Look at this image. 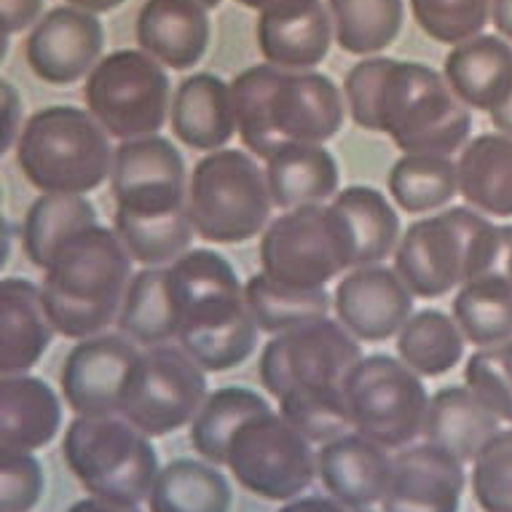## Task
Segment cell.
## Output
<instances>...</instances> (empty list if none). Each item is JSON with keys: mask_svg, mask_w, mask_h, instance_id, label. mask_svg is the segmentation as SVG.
Wrapping results in <instances>:
<instances>
[{"mask_svg": "<svg viewBox=\"0 0 512 512\" xmlns=\"http://www.w3.org/2000/svg\"><path fill=\"white\" fill-rule=\"evenodd\" d=\"M17 167L41 194H92L110 180V135L76 105H46L25 121L17 140Z\"/></svg>", "mask_w": 512, "mask_h": 512, "instance_id": "cell-6", "label": "cell"}, {"mask_svg": "<svg viewBox=\"0 0 512 512\" xmlns=\"http://www.w3.org/2000/svg\"><path fill=\"white\" fill-rule=\"evenodd\" d=\"M451 317L467 344L486 349L512 338V279L507 274H483L459 287Z\"/></svg>", "mask_w": 512, "mask_h": 512, "instance_id": "cell-35", "label": "cell"}, {"mask_svg": "<svg viewBox=\"0 0 512 512\" xmlns=\"http://www.w3.org/2000/svg\"><path fill=\"white\" fill-rule=\"evenodd\" d=\"M467 338L454 317L440 309L416 311L397 333L400 360L421 378L445 376L464 360Z\"/></svg>", "mask_w": 512, "mask_h": 512, "instance_id": "cell-37", "label": "cell"}, {"mask_svg": "<svg viewBox=\"0 0 512 512\" xmlns=\"http://www.w3.org/2000/svg\"><path fill=\"white\" fill-rule=\"evenodd\" d=\"M352 432L397 451L424 432L429 395L424 378L389 354L362 357L344 384Z\"/></svg>", "mask_w": 512, "mask_h": 512, "instance_id": "cell-12", "label": "cell"}, {"mask_svg": "<svg viewBox=\"0 0 512 512\" xmlns=\"http://www.w3.org/2000/svg\"><path fill=\"white\" fill-rule=\"evenodd\" d=\"M110 191L116 199L113 226H143L188 215L185 161L161 135L118 143Z\"/></svg>", "mask_w": 512, "mask_h": 512, "instance_id": "cell-14", "label": "cell"}, {"mask_svg": "<svg viewBox=\"0 0 512 512\" xmlns=\"http://www.w3.org/2000/svg\"><path fill=\"white\" fill-rule=\"evenodd\" d=\"M266 183L274 207L287 212L333 202L341 172L325 145L290 143L266 159Z\"/></svg>", "mask_w": 512, "mask_h": 512, "instance_id": "cell-27", "label": "cell"}, {"mask_svg": "<svg viewBox=\"0 0 512 512\" xmlns=\"http://www.w3.org/2000/svg\"><path fill=\"white\" fill-rule=\"evenodd\" d=\"M472 496L483 512H512V427L499 429L472 459Z\"/></svg>", "mask_w": 512, "mask_h": 512, "instance_id": "cell-41", "label": "cell"}, {"mask_svg": "<svg viewBox=\"0 0 512 512\" xmlns=\"http://www.w3.org/2000/svg\"><path fill=\"white\" fill-rule=\"evenodd\" d=\"M443 76L467 108L491 116L512 94V43L502 35H475L448 51Z\"/></svg>", "mask_w": 512, "mask_h": 512, "instance_id": "cell-25", "label": "cell"}, {"mask_svg": "<svg viewBox=\"0 0 512 512\" xmlns=\"http://www.w3.org/2000/svg\"><path fill=\"white\" fill-rule=\"evenodd\" d=\"M274 210L266 169L255 156L220 148L196 161L188 177V218L212 244H244L266 231Z\"/></svg>", "mask_w": 512, "mask_h": 512, "instance_id": "cell-8", "label": "cell"}, {"mask_svg": "<svg viewBox=\"0 0 512 512\" xmlns=\"http://www.w3.org/2000/svg\"><path fill=\"white\" fill-rule=\"evenodd\" d=\"M105 49V27L97 14L59 6L43 14L25 41V59L35 78L51 86H70L89 78Z\"/></svg>", "mask_w": 512, "mask_h": 512, "instance_id": "cell-17", "label": "cell"}, {"mask_svg": "<svg viewBox=\"0 0 512 512\" xmlns=\"http://www.w3.org/2000/svg\"><path fill=\"white\" fill-rule=\"evenodd\" d=\"M317 475L330 496L349 507H373L384 499L392 478V456L384 445L357 432L319 445Z\"/></svg>", "mask_w": 512, "mask_h": 512, "instance_id": "cell-21", "label": "cell"}, {"mask_svg": "<svg viewBox=\"0 0 512 512\" xmlns=\"http://www.w3.org/2000/svg\"><path fill=\"white\" fill-rule=\"evenodd\" d=\"M491 124H494L502 135L512 137V94L507 97V102H504L502 108H496L494 113H491Z\"/></svg>", "mask_w": 512, "mask_h": 512, "instance_id": "cell-49", "label": "cell"}, {"mask_svg": "<svg viewBox=\"0 0 512 512\" xmlns=\"http://www.w3.org/2000/svg\"><path fill=\"white\" fill-rule=\"evenodd\" d=\"M43 0H3L0 9V22H3V38H11L14 33H22L27 27H35L41 22Z\"/></svg>", "mask_w": 512, "mask_h": 512, "instance_id": "cell-44", "label": "cell"}, {"mask_svg": "<svg viewBox=\"0 0 512 512\" xmlns=\"http://www.w3.org/2000/svg\"><path fill=\"white\" fill-rule=\"evenodd\" d=\"M239 6H244V9H252V11H266L271 9V6H277V3H285V0H236Z\"/></svg>", "mask_w": 512, "mask_h": 512, "instance_id": "cell-51", "label": "cell"}, {"mask_svg": "<svg viewBox=\"0 0 512 512\" xmlns=\"http://www.w3.org/2000/svg\"><path fill=\"white\" fill-rule=\"evenodd\" d=\"M231 507V483L204 459H175L161 467L148 496V512H231Z\"/></svg>", "mask_w": 512, "mask_h": 512, "instance_id": "cell-31", "label": "cell"}, {"mask_svg": "<svg viewBox=\"0 0 512 512\" xmlns=\"http://www.w3.org/2000/svg\"><path fill=\"white\" fill-rule=\"evenodd\" d=\"M491 22L496 33L512 43V0H491Z\"/></svg>", "mask_w": 512, "mask_h": 512, "instance_id": "cell-47", "label": "cell"}, {"mask_svg": "<svg viewBox=\"0 0 512 512\" xmlns=\"http://www.w3.org/2000/svg\"><path fill=\"white\" fill-rule=\"evenodd\" d=\"M244 298H247L255 325L269 336H282L290 330L306 328L319 319H328L333 309V298L325 287L301 290V287L282 285L263 271L247 279Z\"/></svg>", "mask_w": 512, "mask_h": 512, "instance_id": "cell-34", "label": "cell"}, {"mask_svg": "<svg viewBox=\"0 0 512 512\" xmlns=\"http://www.w3.org/2000/svg\"><path fill=\"white\" fill-rule=\"evenodd\" d=\"M277 512H373L370 507H349V504L338 502L336 496L330 494H309L290 499L285 507Z\"/></svg>", "mask_w": 512, "mask_h": 512, "instance_id": "cell-46", "label": "cell"}, {"mask_svg": "<svg viewBox=\"0 0 512 512\" xmlns=\"http://www.w3.org/2000/svg\"><path fill=\"white\" fill-rule=\"evenodd\" d=\"M464 381L499 421L512 424V338L472 352L464 365Z\"/></svg>", "mask_w": 512, "mask_h": 512, "instance_id": "cell-42", "label": "cell"}, {"mask_svg": "<svg viewBox=\"0 0 512 512\" xmlns=\"http://www.w3.org/2000/svg\"><path fill=\"white\" fill-rule=\"evenodd\" d=\"M413 298L395 266L384 263L352 269L333 293L336 319L360 344L395 338L413 317Z\"/></svg>", "mask_w": 512, "mask_h": 512, "instance_id": "cell-18", "label": "cell"}, {"mask_svg": "<svg viewBox=\"0 0 512 512\" xmlns=\"http://www.w3.org/2000/svg\"><path fill=\"white\" fill-rule=\"evenodd\" d=\"M387 188L403 212L432 215L443 212L459 194V169L451 156L403 153L389 169Z\"/></svg>", "mask_w": 512, "mask_h": 512, "instance_id": "cell-36", "label": "cell"}, {"mask_svg": "<svg viewBox=\"0 0 512 512\" xmlns=\"http://www.w3.org/2000/svg\"><path fill=\"white\" fill-rule=\"evenodd\" d=\"M467 472L464 464L432 443L392 456V478L381 499L384 512H459Z\"/></svg>", "mask_w": 512, "mask_h": 512, "instance_id": "cell-19", "label": "cell"}, {"mask_svg": "<svg viewBox=\"0 0 512 512\" xmlns=\"http://www.w3.org/2000/svg\"><path fill=\"white\" fill-rule=\"evenodd\" d=\"M459 194L488 218H512V137L486 132L472 137L456 161Z\"/></svg>", "mask_w": 512, "mask_h": 512, "instance_id": "cell-29", "label": "cell"}, {"mask_svg": "<svg viewBox=\"0 0 512 512\" xmlns=\"http://www.w3.org/2000/svg\"><path fill=\"white\" fill-rule=\"evenodd\" d=\"M236 135L255 159H269L290 143L325 145L344 129L341 86L317 70L252 65L231 84Z\"/></svg>", "mask_w": 512, "mask_h": 512, "instance_id": "cell-2", "label": "cell"}, {"mask_svg": "<svg viewBox=\"0 0 512 512\" xmlns=\"http://www.w3.org/2000/svg\"><path fill=\"white\" fill-rule=\"evenodd\" d=\"M167 269L177 309V344L207 373H223L250 360L261 328L252 319L234 266L215 250H188Z\"/></svg>", "mask_w": 512, "mask_h": 512, "instance_id": "cell-3", "label": "cell"}, {"mask_svg": "<svg viewBox=\"0 0 512 512\" xmlns=\"http://www.w3.org/2000/svg\"><path fill=\"white\" fill-rule=\"evenodd\" d=\"M207 395V370L183 346H151L132 373L121 416L148 437H164L191 427Z\"/></svg>", "mask_w": 512, "mask_h": 512, "instance_id": "cell-15", "label": "cell"}, {"mask_svg": "<svg viewBox=\"0 0 512 512\" xmlns=\"http://www.w3.org/2000/svg\"><path fill=\"white\" fill-rule=\"evenodd\" d=\"M62 459L89 494L126 507L148 502L161 472L151 437L124 416H76L62 437Z\"/></svg>", "mask_w": 512, "mask_h": 512, "instance_id": "cell-7", "label": "cell"}, {"mask_svg": "<svg viewBox=\"0 0 512 512\" xmlns=\"http://www.w3.org/2000/svg\"><path fill=\"white\" fill-rule=\"evenodd\" d=\"M330 204L344 215L354 236V247H357L354 269L373 266L395 255L403 226L392 202L378 188L349 185L344 191H338Z\"/></svg>", "mask_w": 512, "mask_h": 512, "instance_id": "cell-33", "label": "cell"}, {"mask_svg": "<svg viewBox=\"0 0 512 512\" xmlns=\"http://www.w3.org/2000/svg\"><path fill=\"white\" fill-rule=\"evenodd\" d=\"M135 33L140 49L164 68L188 70L207 54L212 25L199 0H145Z\"/></svg>", "mask_w": 512, "mask_h": 512, "instance_id": "cell-22", "label": "cell"}, {"mask_svg": "<svg viewBox=\"0 0 512 512\" xmlns=\"http://www.w3.org/2000/svg\"><path fill=\"white\" fill-rule=\"evenodd\" d=\"M255 38L263 59L279 70H314L336 38L322 0H285L258 14Z\"/></svg>", "mask_w": 512, "mask_h": 512, "instance_id": "cell-20", "label": "cell"}, {"mask_svg": "<svg viewBox=\"0 0 512 512\" xmlns=\"http://www.w3.org/2000/svg\"><path fill=\"white\" fill-rule=\"evenodd\" d=\"M336 43L346 54L373 57L397 41L405 22L403 0H328Z\"/></svg>", "mask_w": 512, "mask_h": 512, "instance_id": "cell-38", "label": "cell"}, {"mask_svg": "<svg viewBox=\"0 0 512 512\" xmlns=\"http://www.w3.org/2000/svg\"><path fill=\"white\" fill-rule=\"evenodd\" d=\"M0 100H3V151H11L17 148V140L22 135V97L9 81H3V89H0Z\"/></svg>", "mask_w": 512, "mask_h": 512, "instance_id": "cell-45", "label": "cell"}, {"mask_svg": "<svg viewBox=\"0 0 512 512\" xmlns=\"http://www.w3.org/2000/svg\"><path fill=\"white\" fill-rule=\"evenodd\" d=\"M116 325L126 338L145 349L177 338V309L169 290L167 266H145L137 271L126 287Z\"/></svg>", "mask_w": 512, "mask_h": 512, "instance_id": "cell-32", "label": "cell"}, {"mask_svg": "<svg viewBox=\"0 0 512 512\" xmlns=\"http://www.w3.org/2000/svg\"><path fill=\"white\" fill-rule=\"evenodd\" d=\"M62 429V403L38 376H3L0 384V451H41Z\"/></svg>", "mask_w": 512, "mask_h": 512, "instance_id": "cell-26", "label": "cell"}, {"mask_svg": "<svg viewBox=\"0 0 512 512\" xmlns=\"http://www.w3.org/2000/svg\"><path fill=\"white\" fill-rule=\"evenodd\" d=\"M411 11L421 33L459 46L483 33L491 19V0H411Z\"/></svg>", "mask_w": 512, "mask_h": 512, "instance_id": "cell-40", "label": "cell"}, {"mask_svg": "<svg viewBox=\"0 0 512 512\" xmlns=\"http://www.w3.org/2000/svg\"><path fill=\"white\" fill-rule=\"evenodd\" d=\"M172 135L194 151H220L236 135V110L231 84L215 73L183 78L172 94L169 110Z\"/></svg>", "mask_w": 512, "mask_h": 512, "instance_id": "cell-23", "label": "cell"}, {"mask_svg": "<svg viewBox=\"0 0 512 512\" xmlns=\"http://www.w3.org/2000/svg\"><path fill=\"white\" fill-rule=\"evenodd\" d=\"M84 100L118 143L159 135L172 110L167 70L143 49H121L100 59L84 81Z\"/></svg>", "mask_w": 512, "mask_h": 512, "instance_id": "cell-11", "label": "cell"}, {"mask_svg": "<svg viewBox=\"0 0 512 512\" xmlns=\"http://www.w3.org/2000/svg\"><path fill=\"white\" fill-rule=\"evenodd\" d=\"M271 408L269 400L250 387H220L207 395L191 421V445L204 462L226 467L228 443L236 429L255 413Z\"/></svg>", "mask_w": 512, "mask_h": 512, "instance_id": "cell-39", "label": "cell"}, {"mask_svg": "<svg viewBox=\"0 0 512 512\" xmlns=\"http://www.w3.org/2000/svg\"><path fill=\"white\" fill-rule=\"evenodd\" d=\"M97 226V210L86 196L41 194L22 220V252L35 269L46 271L62 244Z\"/></svg>", "mask_w": 512, "mask_h": 512, "instance_id": "cell-30", "label": "cell"}, {"mask_svg": "<svg viewBox=\"0 0 512 512\" xmlns=\"http://www.w3.org/2000/svg\"><path fill=\"white\" fill-rule=\"evenodd\" d=\"M499 424V416L470 387H443L429 397L421 435L462 464H472L480 448L502 429Z\"/></svg>", "mask_w": 512, "mask_h": 512, "instance_id": "cell-28", "label": "cell"}, {"mask_svg": "<svg viewBox=\"0 0 512 512\" xmlns=\"http://www.w3.org/2000/svg\"><path fill=\"white\" fill-rule=\"evenodd\" d=\"M199 3H202L204 9L210 11V9H218V6H220V3H223V0H199Z\"/></svg>", "mask_w": 512, "mask_h": 512, "instance_id": "cell-53", "label": "cell"}, {"mask_svg": "<svg viewBox=\"0 0 512 512\" xmlns=\"http://www.w3.org/2000/svg\"><path fill=\"white\" fill-rule=\"evenodd\" d=\"M68 512H143V510H140V507H126V504L105 502V499H97V496H86V499H78L76 504H70Z\"/></svg>", "mask_w": 512, "mask_h": 512, "instance_id": "cell-48", "label": "cell"}, {"mask_svg": "<svg viewBox=\"0 0 512 512\" xmlns=\"http://www.w3.org/2000/svg\"><path fill=\"white\" fill-rule=\"evenodd\" d=\"M140 357V344L124 333H100L78 341L59 370V387L68 408L78 416H121Z\"/></svg>", "mask_w": 512, "mask_h": 512, "instance_id": "cell-16", "label": "cell"}, {"mask_svg": "<svg viewBox=\"0 0 512 512\" xmlns=\"http://www.w3.org/2000/svg\"><path fill=\"white\" fill-rule=\"evenodd\" d=\"M43 464L27 451H0V512H33L43 499Z\"/></svg>", "mask_w": 512, "mask_h": 512, "instance_id": "cell-43", "label": "cell"}, {"mask_svg": "<svg viewBox=\"0 0 512 512\" xmlns=\"http://www.w3.org/2000/svg\"><path fill=\"white\" fill-rule=\"evenodd\" d=\"M360 360V341L338 319L328 317L271 336L258 360V373L279 405L336 400L344 397L346 378Z\"/></svg>", "mask_w": 512, "mask_h": 512, "instance_id": "cell-9", "label": "cell"}, {"mask_svg": "<svg viewBox=\"0 0 512 512\" xmlns=\"http://www.w3.org/2000/svg\"><path fill=\"white\" fill-rule=\"evenodd\" d=\"M226 467L244 491L269 502H290L317 478V451L301 429L266 408L236 429Z\"/></svg>", "mask_w": 512, "mask_h": 512, "instance_id": "cell-13", "label": "cell"}, {"mask_svg": "<svg viewBox=\"0 0 512 512\" xmlns=\"http://www.w3.org/2000/svg\"><path fill=\"white\" fill-rule=\"evenodd\" d=\"M344 100L354 124L392 137L403 153L451 156L470 143V108L424 62L362 59L346 73Z\"/></svg>", "mask_w": 512, "mask_h": 512, "instance_id": "cell-1", "label": "cell"}, {"mask_svg": "<svg viewBox=\"0 0 512 512\" xmlns=\"http://www.w3.org/2000/svg\"><path fill=\"white\" fill-rule=\"evenodd\" d=\"M132 255L116 228L76 234L43 271L41 293L59 336L84 341L113 325L132 282Z\"/></svg>", "mask_w": 512, "mask_h": 512, "instance_id": "cell-4", "label": "cell"}, {"mask_svg": "<svg viewBox=\"0 0 512 512\" xmlns=\"http://www.w3.org/2000/svg\"><path fill=\"white\" fill-rule=\"evenodd\" d=\"M258 258L263 274L282 285L319 290L354 269L357 247L346 218L328 202L277 215L263 231Z\"/></svg>", "mask_w": 512, "mask_h": 512, "instance_id": "cell-10", "label": "cell"}, {"mask_svg": "<svg viewBox=\"0 0 512 512\" xmlns=\"http://www.w3.org/2000/svg\"><path fill=\"white\" fill-rule=\"evenodd\" d=\"M0 370L3 376H19L41 362L57 333L51 322L41 285L25 277H6L0 282Z\"/></svg>", "mask_w": 512, "mask_h": 512, "instance_id": "cell-24", "label": "cell"}, {"mask_svg": "<svg viewBox=\"0 0 512 512\" xmlns=\"http://www.w3.org/2000/svg\"><path fill=\"white\" fill-rule=\"evenodd\" d=\"M502 274H507V277L512 279V231H510V244H507V255H504Z\"/></svg>", "mask_w": 512, "mask_h": 512, "instance_id": "cell-52", "label": "cell"}, {"mask_svg": "<svg viewBox=\"0 0 512 512\" xmlns=\"http://www.w3.org/2000/svg\"><path fill=\"white\" fill-rule=\"evenodd\" d=\"M512 226L472 207H448L405 228L395 250V271L416 298H443L483 274H502Z\"/></svg>", "mask_w": 512, "mask_h": 512, "instance_id": "cell-5", "label": "cell"}, {"mask_svg": "<svg viewBox=\"0 0 512 512\" xmlns=\"http://www.w3.org/2000/svg\"><path fill=\"white\" fill-rule=\"evenodd\" d=\"M68 3L70 6H76V9L89 11V14H105V11L118 9L126 0H68Z\"/></svg>", "mask_w": 512, "mask_h": 512, "instance_id": "cell-50", "label": "cell"}]
</instances>
